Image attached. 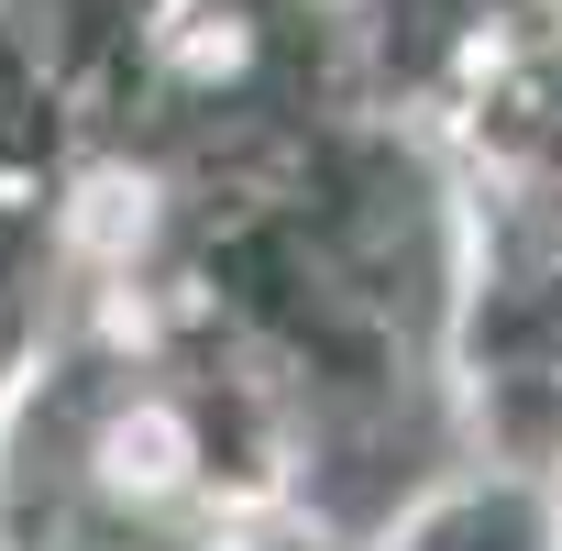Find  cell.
I'll return each instance as SVG.
<instances>
[{"instance_id": "cell-1", "label": "cell", "mask_w": 562, "mask_h": 551, "mask_svg": "<svg viewBox=\"0 0 562 551\" xmlns=\"http://www.w3.org/2000/svg\"><path fill=\"white\" fill-rule=\"evenodd\" d=\"M100 474H111V496H166V485L188 474V430H177L166 408H133V419L100 441Z\"/></svg>"}]
</instances>
